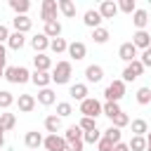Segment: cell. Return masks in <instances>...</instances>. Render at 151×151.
Segmentation results:
<instances>
[{"label":"cell","instance_id":"obj_44","mask_svg":"<svg viewBox=\"0 0 151 151\" xmlns=\"http://www.w3.org/2000/svg\"><path fill=\"white\" fill-rule=\"evenodd\" d=\"M139 61H142V66H144V68H151V52H149V50H144V54H142V59H139Z\"/></svg>","mask_w":151,"mask_h":151},{"label":"cell","instance_id":"obj_11","mask_svg":"<svg viewBox=\"0 0 151 151\" xmlns=\"http://www.w3.org/2000/svg\"><path fill=\"white\" fill-rule=\"evenodd\" d=\"M31 83L35 85V87H50V83H52V76L47 73V71H33L31 73Z\"/></svg>","mask_w":151,"mask_h":151},{"label":"cell","instance_id":"obj_43","mask_svg":"<svg viewBox=\"0 0 151 151\" xmlns=\"http://www.w3.org/2000/svg\"><path fill=\"white\" fill-rule=\"evenodd\" d=\"M97 149H99V151H113V144H111L109 139H104V137H101V139L97 142Z\"/></svg>","mask_w":151,"mask_h":151},{"label":"cell","instance_id":"obj_39","mask_svg":"<svg viewBox=\"0 0 151 151\" xmlns=\"http://www.w3.org/2000/svg\"><path fill=\"white\" fill-rule=\"evenodd\" d=\"M73 113V106L68 104V101H59L57 104V116L59 118H66V116H71Z\"/></svg>","mask_w":151,"mask_h":151},{"label":"cell","instance_id":"obj_49","mask_svg":"<svg viewBox=\"0 0 151 151\" xmlns=\"http://www.w3.org/2000/svg\"><path fill=\"white\" fill-rule=\"evenodd\" d=\"M144 139H146V146H151V132H146V137H144Z\"/></svg>","mask_w":151,"mask_h":151},{"label":"cell","instance_id":"obj_47","mask_svg":"<svg viewBox=\"0 0 151 151\" xmlns=\"http://www.w3.org/2000/svg\"><path fill=\"white\" fill-rule=\"evenodd\" d=\"M83 146H85V142L80 139V142H76V144H68V149H66V151H83Z\"/></svg>","mask_w":151,"mask_h":151},{"label":"cell","instance_id":"obj_3","mask_svg":"<svg viewBox=\"0 0 151 151\" xmlns=\"http://www.w3.org/2000/svg\"><path fill=\"white\" fill-rule=\"evenodd\" d=\"M80 113H83V118L97 120V116H101V101L94 99V97H87L85 101H80Z\"/></svg>","mask_w":151,"mask_h":151},{"label":"cell","instance_id":"obj_53","mask_svg":"<svg viewBox=\"0 0 151 151\" xmlns=\"http://www.w3.org/2000/svg\"><path fill=\"white\" fill-rule=\"evenodd\" d=\"M146 151H151V146H146Z\"/></svg>","mask_w":151,"mask_h":151},{"label":"cell","instance_id":"obj_54","mask_svg":"<svg viewBox=\"0 0 151 151\" xmlns=\"http://www.w3.org/2000/svg\"><path fill=\"white\" fill-rule=\"evenodd\" d=\"M149 52H151V45H149Z\"/></svg>","mask_w":151,"mask_h":151},{"label":"cell","instance_id":"obj_4","mask_svg":"<svg viewBox=\"0 0 151 151\" xmlns=\"http://www.w3.org/2000/svg\"><path fill=\"white\" fill-rule=\"evenodd\" d=\"M123 94H125V83L123 80H113V83H109L106 85V90H104V97H106V101H120L123 99Z\"/></svg>","mask_w":151,"mask_h":151},{"label":"cell","instance_id":"obj_14","mask_svg":"<svg viewBox=\"0 0 151 151\" xmlns=\"http://www.w3.org/2000/svg\"><path fill=\"white\" fill-rule=\"evenodd\" d=\"M35 101L42 104V106H52V104L57 101V94H54L52 87H42V90H38V99H35Z\"/></svg>","mask_w":151,"mask_h":151},{"label":"cell","instance_id":"obj_33","mask_svg":"<svg viewBox=\"0 0 151 151\" xmlns=\"http://www.w3.org/2000/svg\"><path fill=\"white\" fill-rule=\"evenodd\" d=\"M127 149H130V151H146V139L132 134V139L127 142Z\"/></svg>","mask_w":151,"mask_h":151},{"label":"cell","instance_id":"obj_20","mask_svg":"<svg viewBox=\"0 0 151 151\" xmlns=\"http://www.w3.org/2000/svg\"><path fill=\"white\" fill-rule=\"evenodd\" d=\"M12 26H14L17 33H28L31 26H33V21H31L28 17H14V19H12Z\"/></svg>","mask_w":151,"mask_h":151},{"label":"cell","instance_id":"obj_51","mask_svg":"<svg viewBox=\"0 0 151 151\" xmlns=\"http://www.w3.org/2000/svg\"><path fill=\"white\" fill-rule=\"evenodd\" d=\"M2 144H5V137H0V149H2Z\"/></svg>","mask_w":151,"mask_h":151},{"label":"cell","instance_id":"obj_23","mask_svg":"<svg viewBox=\"0 0 151 151\" xmlns=\"http://www.w3.org/2000/svg\"><path fill=\"white\" fill-rule=\"evenodd\" d=\"M42 35H47V38H52V40H54V38H61V24H59V21H47Z\"/></svg>","mask_w":151,"mask_h":151},{"label":"cell","instance_id":"obj_6","mask_svg":"<svg viewBox=\"0 0 151 151\" xmlns=\"http://www.w3.org/2000/svg\"><path fill=\"white\" fill-rule=\"evenodd\" d=\"M42 146H45L47 151H66V149H68L66 139L59 137V134H47V137L42 139Z\"/></svg>","mask_w":151,"mask_h":151},{"label":"cell","instance_id":"obj_48","mask_svg":"<svg viewBox=\"0 0 151 151\" xmlns=\"http://www.w3.org/2000/svg\"><path fill=\"white\" fill-rule=\"evenodd\" d=\"M113 151H130V149H127V144H123V142H118V144L113 146Z\"/></svg>","mask_w":151,"mask_h":151},{"label":"cell","instance_id":"obj_25","mask_svg":"<svg viewBox=\"0 0 151 151\" xmlns=\"http://www.w3.org/2000/svg\"><path fill=\"white\" fill-rule=\"evenodd\" d=\"M64 139H66V144H76V142L83 139V130H80L78 125H71V127L64 132Z\"/></svg>","mask_w":151,"mask_h":151},{"label":"cell","instance_id":"obj_46","mask_svg":"<svg viewBox=\"0 0 151 151\" xmlns=\"http://www.w3.org/2000/svg\"><path fill=\"white\" fill-rule=\"evenodd\" d=\"M5 64H7V50L5 45H0V68H5Z\"/></svg>","mask_w":151,"mask_h":151},{"label":"cell","instance_id":"obj_38","mask_svg":"<svg viewBox=\"0 0 151 151\" xmlns=\"http://www.w3.org/2000/svg\"><path fill=\"white\" fill-rule=\"evenodd\" d=\"M134 9H137V2H134V0H120V2H118V12L134 14Z\"/></svg>","mask_w":151,"mask_h":151},{"label":"cell","instance_id":"obj_21","mask_svg":"<svg viewBox=\"0 0 151 151\" xmlns=\"http://www.w3.org/2000/svg\"><path fill=\"white\" fill-rule=\"evenodd\" d=\"M33 66H35V71H47V73H50L52 59H50L47 54H35V57H33Z\"/></svg>","mask_w":151,"mask_h":151},{"label":"cell","instance_id":"obj_28","mask_svg":"<svg viewBox=\"0 0 151 151\" xmlns=\"http://www.w3.org/2000/svg\"><path fill=\"white\" fill-rule=\"evenodd\" d=\"M109 38H111V33H109V28H104V26H99V28H94V31H92V40H94L97 45L109 42Z\"/></svg>","mask_w":151,"mask_h":151},{"label":"cell","instance_id":"obj_12","mask_svg":"<svg viewBox=\"0 0 151 151\" xmlns=\"http://www.w3.org/2000/svg\"><path fill=\"white\" fill-rule=\"evenodd\" d=\"M35 97L33 94H19V99H17V106H19V111L21 113H31L33 109H35Z\"/></svg>","mask_w":151,"mask_h":151},{"label":"cell","instance_id":"obj_22","mask_svg":"<svg viewBox=\"0 0 151 151\" xmlns=\"http://www.w3.org/2000/svg\"><path fill=\"white\" fill-rule=\"evenodd\" d=\"M68 94H71L73 99H78V101H85V99H87V85H85V83H76V85H71Z\"/></svg>","mask_w":151,"mask_h":151},{"label":"cell","instance_id":"obj_45","mask_svg":"<svg viewBox=\"0 0 151 151\" xmlns=\"http://www.w3.org/2000/svg\"><path fill=\"white\" fill-rule=\"evenodd\" d=\"M7 40H9V28H7L5 24H0V45L7 42Z\"/></svg>","mask_w":151,"mask_h":151},{"label":"cell","instance_id":"obj_40","mask_svg":"<svg viewBox=\"0 0 151 151\" xmlns=\"http://www.w3.org/2000/svg\"><path fill=\"white\" fill-rule=\"evenodd\" d=\"M101 139V132L99 130H90V132H83V142L85 144H97Z\"/></svg>","mask_w":151,"mask_h":151},{"label":"cell","instance_id":"obj_17","mask_svg":"<svg viewBox=\"0 0 151 151\" xmlns=\"http://www.w3.org/2000/svg\"><path fill=\"white\" fill-rule=\"evenodd\" d=\"M85 78H87V83H99V80L104 78V68H101L99 64H90V66L85 68Z\"/></svg>","mask_w":151,"mask_h":151},{"label":"cell","instance_id":"obj_19","mask_svg":"<svg viewBox=\"0 0 151 151\" xmlns=\"http://www.w3.org/2000/svg\"><path fill=\"white\" fill-rule=\"evenodd\" d=\"M132 24L137 26V31H144L146 24H149V12H146V9H134V14H132Z\"/></svg>","mask_w":151,"mask_h":151},{"label":"cell","instance_id":"obj_29","mask_svg":"<svg viewBox=\"0 0 151 151\" xmlns=\"http://www.w3.org/2000/svg\"><path fill=\"white\" fill-rule=\"evenodd\" d=\"M24 42H26V38H24V33H17V31H14V33H9V40H7V45H9V50H17V52H19V50L24 47Z\"/></svg>","mask_w":151,"mask_h":151},{"label":"cell","instance_id":"obj_30","mask_svg":"<svg viewBox=\"0 0 151 151\" xmlns=\"http://www.w3.org/2000/svg\"><path fill=\"white\" fill-rule=\"evenodd\" d=\"M130 125H132V134H137V137H144V134L149 132V125H146L144 118H134Z\"/></svg>","mask_w":151,"mask_h":151},{"label":"cell","instance_id":"obj_1","mask_svg":"<svg viewBox=\"0 0 151 151\" xmlns=\"http://www.w3.org/2000/svg\"><path fill=\"white\" fill-rule=\"evenodd\" d=\"M5 80L12 85H24L31 80V71L26 66H7L5 68Z\"/></svg>","mask_w":151,"mask_h":151},{"label":"cell","instance_id":"obj_31","mask_svg":"<svg viewBox=\"0 0 151 151\" xmlns=\"http://www.w3.org/2000/svg\"><path fill=\"white\" fill-rule=\"evenodd\" d=\"M14 125H17V116H14V113H7V111H5V113H0V127H2L5 132H7V130H12Z\"/></svg>","mask_w":151,"mask_h":151},{"label":"cell","instance_id":"obj_34","mask_svg":"<svg viewBox=\"0 0 151 151\" xmlns=\"http://www.w3.org/2000/svg\"><path fill=\"white\" fill-rule=\"evenodd\" d=\"M50 50H52L54 54H61V52L68 50V42H66L64 38H54V40H50Z\"/></svg>","mask_w":151,"mask_h":151},{"label":"cell","instance_id":"obj_26","mask_svg":"<svg viewBox=\"0 0 151 151\" xmlns=\"http://www.w3.org/2000/svg\"><path fill=\"white\" fill-rule=\"evenodd\" d=\"M9 7L17 12V17H26V12L31 9V2L28 0H9Z\"/></svg>","mask_w":151,"mask_h":151},{"label":"cell","instance_id":"obj_35","mask_svg":"<svg viewBox=\"0 0 151 151\" xmlns=\"http://www.w3.org/2000/svg\"><path fill=\"white\" fill-rule=\"evenodd\" d=\"M101 137H104V139H109V142H111V144L116 146V144L120 142V130L111 125V127H106V130H104V134H101Z\"/></svg>","mask_w":151,"mask_h":151},{"label":"cell","instance_id":"obj_36","mask_svg":"<svg viewBox=\"0 0 151 151\" xmlns=\"http://www.w3.org/2000/svg\"><path fill=\"white\" fill-rule=\"evenodd\" d=\"M137 101H139L142 106L151 104V87H139V90H137Z\"/></svg>","mask_w":151,"mask_h":151},{"label":"cell","instance_id":"obj_52","mask_svg":"<svg viewBox=\"0 0 151 151\" xmlns=\"http://www.w3.org/2000/svg\"><path fill=\"white\" fill-rule=\"evenodd\" d=\"M0 137H5V130H2V127H0Z\"/></svg>","mask_w":151,"mask_h":151},{"label":"cell","instance_id":"obj_15","mask_svg":"<svg viewBox=\"0 0 151 151\" xmlns=\"http://www.w3.org/2000/svg\"><path fill=\"white\" fill-rule=\"evenodd\" d=\"M42 134L40 132H35V130H31V132H26V137H24V144L31 149V151H35V149H40L42 146Z\"/></svg>","mask_w":151,"mask_h":151},{"label":"cell","instance_id":"obj_2","mask_svg":"<svg viewBox=\"0 0 151 151\" xmlns=\"http://www.w3.org/2000/svg\"><path fill=\"white\" fill-rule=\"evenodd\" d=\"M71 73H73V66H71V61H57V66L52 68V83H57V85H66L68 80H71Z\"/></svg>","mask_w":151,"mask_h":151},{"label":"cell","instance_id":"obj_41","mask_svg":"<svg viewBox=\"0 0 151 151\" xmlns=\"http://www.w3.org/2000/svg\"><path fill=\"white\" fill-rule=\"evenodd\" d=\"M78 127H80L83 132H90V130H97V120H94V118H80V123H78Z\"/></svg>","mask_w":151,"mask_h":151},{"label":"cell","instance_id":"obj_18","mask_svg":"<svg viewBox=\"0 0 151 151\" xmlns=\"http://www.w3.org/2000/svg\"><path fill=\"white\" fill-rule=\"evenodd\" d=\"M83 21H85V26H90L92 31L101 26V17H99V12H97V9H87V12H85V17H83Z\"/></svg>","mask_w":151,"mask_h":151},{"label":"cell","instance_id":"obj_13","mask_svg":"<svg viewBox=\"0 0 151 151\" xmlns=\"http://www.w3.org/2000/svg\"><path fill=\"white\" fill-rule=\"evenodd\" d=\"M31 47L35 50V54H45V50L50 47V38L42 35V33H38V35L31 38Z\"/></svg>","mask_w":151,"mask_h":151},{"label":"cell","instance_id":"obj_7","mask_svg":"<svg viewBox=\"0 0 151 151\" xmlns=\"http://www.w3.org/2000/svg\"><path fill=\"white\" fill-rule=\"evenodd\" d=\"M57 0H42V7H40V19L47 24V21H57Z\"/></svg>","mask_w":151,"mask_h":151},{"label":"cell","instance_id":"obj_9","mask_svg":"<svg viewBox=\"0 0 151 151\" xmlns=\"http://www.w3.org/2000/svg\"><path fill=\"white\" fill-rule=\"evenodd\" d=\"M99 17L101 19H113L116 14H118V5L113 2V0H101V5H99Z\"/></svg>","mask_w":151,"mask_h":151},{"label":"cell","instance_id":"obj_16","mask_svg":"<svg viewBox=\"0 0 151 151\" xmlns=\"http://www.w3.org/2000/svg\"><path fill=\"white\" fill-rule=\"evenodd\" d=\"M137 50H149V45H151V35L146 33V31H137L134 35H132V40H130Z\"/></svg>","mask_w":151,"mask_h":151},{"label":"cell","instance_id":"obj_32","mask_svg":"<svg viewBox=\"0 0 151 151\" xmlns=\"http://www.w3.org/2000/svg\"><path fill=\"white\" fill-rule=\"evenodd\" d=\"M101 113H104V116H109V118L113 120V118L120 113V106H118L116 101H106V104H101Z\"/></svg>","mask_w":151,"mask_h":151},{"label":"cell","instance_id":"obj_8","mask_svg":"<svg viewBox=\"0 0 151 151\" xmlns=\"http://www.w3.org/2000/svg\"><path fill=\"white\" fill-rule=\"evenodd\" d=\"M68 57L73 59V61H80V59H85V54H87V47H85V42H80V40H73V42H68Z\"/></svg>","mask_w":151,"mask_h":151},{"label":"cell","instance_id":"obj_24","mask_svg":"<svg viewBox=\"0 0 151 151\" xmlns=\"http://www.w3.org/2000/svg\"><path fill=\"white\" fill-rule=\"evenodd\" d=\"M45 130L50 132V134H57L59 130H61V118L54 113V116H47L45 118Z\"/></svg>","mask_w":151,"mask_h":151},{"label":"cell","instance_id":"obj_10","mask_svg":"<svg viewBox=\"0 0 151 151\" xmlns=\"http://www.w3.org/2000/svg\"><path fill=\"white\" fill-rule=\"evenodd\" d=\"M118 57H120L125 64H130V61H134V59H137V47H134L132 42H123V45H120V50H118Z\"/></svg>","mask_w":151,"mask_h":151},{"label":"cell","instance_id":"obj_55","mask_svg":"<svg viewBox=\"0 0 151 151\" xmlns=\"http://www.w3.org/2000/svg\"><path fill=\"white\" fill-rule=\"evenodd\" d=\"M35 151H38V149H35Z\"/></svg>","mask_w":151,"mask_h":151},{"label":"cell","instance_id":"obj_42","mask_svg":"<svg viewBox=\"0 0 151 151\" xmlns=\"http://www.w3.org/2000/svg\"><path fill=\"white\" fill-rule=\"evenodd\" d=\"M125 125H130V116L120 111V113L113 118V127H118V130H120V127H125Z\"/></svg>","mask_w":151,"mask_h":151},{"label":"cell","instance_id":"obj_27","mask_svg":"<svg viewBox=\"0 0 151 151\" xmlns=\"http://www.w3.org/2000/svg\"><path fill=\"white\" fill-rule=\"evenodd\" d=\"M57 7H59V12H61L64 17H68V19H73V17H76V5H73L71 0H59V2H57Z\"/></svg>","mask_w":151,"mask_h":151},{"label":"cell","instance_id":"obj_50","mask_svg":"<svg viewBox=\"0 0 151 151\" xmlns=\"http://www.w3.org/2000/svg\"><path fill=\"white\" fill-rule=\"evenodd\" d=\"M0 78H5V68H0Z\"/></svg>","mask_w":151,"mask_h":151},{"label":"cell","instance_id":"obj_5","mask_svg":"<svg viewBox=\"0 0 151 151\" xmlns=\"http://www.w3.org/2000/svg\"><path fill=\"white\" fill-rule=\"evenodd\" d=\"M144 73V66H142V61L139 59H134V61H130L125 68H123V83H132V80H137L139 76Z\"/></svg>","mask_w":151,"mask_h":151},{"label":"cell","instance_id":"obj_37","mask_svg":"<svg viewBox=\"0 0 151 151\" xmlns=\"http://www.w3.org/2000/svg\"><path fill=\"white\" fill-rule=\"evenodd\" d=\"M14 104V94L9 90H0V109H9Z\"/></svg>","mask_w":151,"mask_h":151}]
</instances>
